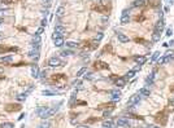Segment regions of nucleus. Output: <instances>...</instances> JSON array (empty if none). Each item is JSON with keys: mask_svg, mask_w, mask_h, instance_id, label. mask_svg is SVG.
<instances>
[{"mask_svg": "<svg viewBox=\"0 0 174 128\" xmlns=\"http://www.w3.org/2000/svg\"><path fill=\"white\" fill-rule=\"evenodd\" d=\"M48 113H49V109L46 108V106H40V108L36 109V115L39 117V118H42V119L49 118V117H48Z\"/></svg>", "mask_w": 174, "mask_h": 128, "instance_id": "nucleus-1", "label": "nucleus"}, {"mask_svg": "<svg viewBox=\"0 0 174 128\" xmlns=\"http://www.w3.org/2000/svg\"><path fill=\"white\" fill-rule=\"evenodd\" d=\"M48 65L51 67H59V66H64V62L59 57H52L48 60Z\"/></svg>", "mask_w": 174, "mask_h": 128, "instance_id": "nucleus-2", "label": "nucleus"}, {"mask_svg": "<svg viewBox=\"0 0 174 128\" xmlns=\"http://www.w3.org/2000/svg\"><path fill=\"white\" fill-rule=\"evenodd\" d=\"M140 95L138 93V95H132L131 97H130V100L127 101V106H134V105H137V103H139V101H140Z\"/></svg>", "mask_w": 174, "mask_h": 128, "instance_id": "nucleus-3", "label": "nucleus"}, {"mask_svg": "<svg viewBox=\"0 0 174 128\" xmlns=\"http://www.w3.org/2000/svg\"><path fill=\"white\" fill-rule=\"evenodd\" d=\"M12 61H13V56L12 54L0 57V65H9V63H12Z\"/></svg>", "mask_w": 174, "mask_h": 128, "instance_id": "nucleus-4", "label": "nucleus"}, {"mask_svg": "<svg viewBox=\"0 0 174 128\" xmlns=\"http://www.w3.org/2000/svg\"><path fill=\"white\" fill-rule=\"evenodd\" d=\"M130 22V16H129V10L125 9L122 12V16H121V24L122 25H127Z\"/></svg>", "mask_w": 174, "mask_h": 128, "instance_id": "nucleus-5", "label": "nucleus"}, {"mask_svg": "<svg viewBox=\"0 0 174 128\" xmlns=\"http://www.w3.org/2000/svg\"><path fill=\"white\" fill-rule=\"evenodd\" d=\"M39 75H40L39 66H38V65H33V66H31V76H33L34 79H38V78H39Z\"/></svg>", "mask_w": 174, "mask_h": 128, "instance_id": "nucleus-6", "label": "nucleus"}, {"mask_svg": "<svg viewBox=\"0 0 174 128\" xmlns=\"http://www.w3.org/2000/svg\"><path fill=\"white\" fill-rule=\"evenodd\" d=\"M29 57L31 58V60H38L39 58V49H35V48H33V49H30L29 51Z\"/></svg>", "mask_w": 174, "mask_h": 128, "instance_id": "nucleus-7", "label": "nucleus"}, {"mask_svg": "<svg viewBox=\"0 0 174 128\" xmlns=\"http://www.w3.org/2000/svg\"><path fill=\"white\" fill-rule=\"evenodd\" d=\"M120 98H121V92H120V91L114 89V91L110 92V100H112V101H118Z\"/></svg>", "mask_w": 174, "mask_h": 128, "instance_id": "nucleus-8", "label": "nucleus"}, {"mask_svg": "<svg viewBox=\"0 0 174 128\" xmlns=\"http://www.w3.org/2000/svg\"><path fill=\"white\" fill-rule=\"evenodd\" d=\"M116 124H117L118 127H129L130 125V123H129V120L126 118H118V120H117Z\"/></svg>", "mask_w": 174, "mask_h": 128, "instance_id": "nucleus-9", "label": "nucleus"}, {"mask_svg": "<svg viewBox=\"0 0 174 128\" xmlns=\"http://www.w3.org/2000/svg\"><path fill=\"white\" fill-rule=\"evenodd\" d=\"M103 128H116V124L112 119H107L103 122Z\"/></svg>", "mask_w": 174, "mask_h": 128, "instance_id": "nucleus-10", "label": "nucleus"}, {"mask_svg": "<svg viewBox=\"0 0 174 128\" xmlns=\"http://www.w3.org/2000/svg\"><path fill=\"white\" fill-rule=\"evenodd\" d=\"M117 39L121 41V43H127L130 39H129V36L127 35H125L124 32H117Z\"/></svg>", "mask_w": 174, "mask_h": 128, "instance_id": "nucleus-11", "label": "nucleus"}, {"mask_svg": "<svg viewBox=\"0 0 174 128\" xmlns=\"http://www.w3.org/2000/svg\"><path fill=\"white\" fill-rule=\"evenodd\" d=\"M134 60H135V62H137L139 66H140V65H144L146 61H147L144 56H137V57H134Z\"/></svg>", "mask_w": 174, "mask_h": 128, "instance_id": "nucleus-12", "label": "nucleus"}, {"mask_svg": "<svg viewBox=\"0 0 174 128\" xmlns=\"http://www.w3.org/2000/svg\"><path fill=\"white\" fill-rule=\"evenodd\" d=\"M53 43H55V47H57V48H60V47H63V45L65 44V41H64L63 38H57V39H55Z\"/></svg>", "mask_w": 174, "mask_h": 128, "instance_id": "nucleus-13", "label": "nucleus"}, {"mask_svg": "<svg viewBox=\"0 0 174 128\" xmlns=\"http://www.w3.org/2000/svg\"><path fill=\"white\" fill-rule=\"evenodd\" d=\"M139 95H140V96H144V97H148V96L151 95V91H149L147 87H143V88L139 89Z\"/></svg>", "mask_w": 174, "mask_h": 128, "instance_id": "nucleus-14", "label": "nucleus"}, {"mask_svg": "<svg viewBox=\"0 0 174 128\" xmlns=\"http://www.w3.org/2000/svg\"><path fill=\"white\" fill-rule=\"evenodd\" d=\"M164 27H165V22H164L162 19H160L159 22L156 24V27H155V30H156V31H160V32H161Z\"/></svg>", "mask_w": 174, "mask_h": 128, "instance_id": "nucleus-15", "label": "nucleus"}, {"mask_svg": "<svg viewBox=\"0 0 174 128\" xmlns=\"http://www.w3.org/2000/svg\"><path fill=\"white\" fill-rule=\"evenodd\" d=\"M31 43H33V45H39L40 44V36L39 35H34L33 39H31Z\"/></svg>", "mask_w": 174, "mask_h": 128, "instance_id": "nucleus-16", "label": "nucleus"}, {"mask_svg": "<svg viewBox=\"0 0 174 128\" xmlns=\"http://www.w3.org/2000/svg\"><path fill=\"white\" fill-rule=\"evenodd\" d=\"M125 84H126V80H125L124 78H118L117 80H116V85H117V87H120V88L125 87Z\"/></svg>", "mask_w": 174, "mask_h": 128, "instance_id": "nucleus-17", "label": "nucleus"}, {"mask_svg": "<svg viewBox=\"0 0 174 128\" xmlns=\"http://www.w3.org/2000/svg\"><path fill=\"white\" fill-rule=\"evenodd\" d=\"M135 74H137V71H135V70H130L129 73H126V75H125V80H127V79H132L134 76H135Z\"/></svg>", "mask_w": 174, "mask_h": 128, "instance_id": "nucleus-18", "label": "nucleus"}, {"mask_svg": "<svg viewBox=\"0 0 174 128\" xmlns=\"http://www.w3.org/2000/svg\"><path fill=\"white\" fill-rule=\"evenodd\" d=\"M170 60L168 58V56H164V57H161V58H159V61H157V63L159 65H165L166 62H169Z\"/></svg>", "mask_w": 174, "mask_h": 128, "instance_id": "nucleus-19", "label": "nucleus"}, {"mask_svg": "<svg viewBox=\"0 0 174 128\" xmlns=\"http://www.w3.org/2000/svg\"><path fill=\"white\" fill-rule=\"evenodd\" d=\"M152 40H153V41H159V40H160V31L155 30V32H153V35H152Z\"/></svg>", "mask_w": 174, "mask_h": 128, "instance_id": "nucleus-20", "label": "nucleus"}, {"mask_svg": "<svg viewBox=\"0 0 174 128\" xmlns=\"http://www.w3.org/2000/svg\"><path fill=\"white\" fill-rule=\"evenodd\" d=\"M65 44H66V48H75V47H78V43H75V41H66Z\"/></svg>", "mask_w": 174, "mask_h": 128, "instance_id": "nucleus-21", "label": "nucleus"}, {"mask_svg": "<svg viewBox=\"0 0 174 128\" xmlns=\"http://www.w3.org/2000/svg\"><path fill=\"white\" fill-rule=\"evenodd\" d=\"M153 78H155V73H151V74L147 76V79H146L147 84H152V83H153Z\"/></svg>", "mask_w": 174, "mask_h": 128, "instance_id": "nucleus-22", "label": "nucleus"}, {"mask_svg": "<svg viewBox=\"0 0 174 128\" xmlns=\"http://www.w3.org/2000/svg\"><path fill=\"white\" fill-rule=\"evenodd\" d=\"M0 128H14L13 123H9V122H5L3 124H0Z\"/></svg>", "mask_w": 174, "mask_h": 128, "instance_id": "nucleus-23", "label": "nucleus"}, {"mask_svg": "<svg viewBox=\"0 0 174 128\" xmlns=\"http://www.w3.org/2000/svg\"><path fill=\"white\" fill-rule=\"evenodd\" d=\"M64 12H65V8H64V7H59V8H57V10H56V16L61 17V16L64 14Z\"/></svg>", "mask_w": 174, "mask_h": 128, "instance_id": "nucleus-24", "label": "nucleus"}, {"mask_svg": "<svg viewBox=\"0 0 174 128\" xmlns=\"http://www.w3.org/2000/svg\"><path fill=\"white\" fill-rule=\"evenodd\" d=\"M55 32H59L60 35H63V34L65 32V30H64L63 26H56V27H55Z\"/></svg>", "mask_w": 174, "mask_h": 128, "instance_id": "nucleus-25", "label": "nucleus"}, {"mask_svg": "<svg viewBox=\"0 0 174 128\" xmlns=\"http://www.w3.org/2000/svg\"><path fill=\"white\" fill-rule=\"evenodd\" d=\"M26 98H27V93H20V95L17 96V100H18V101H25Z\"/></svg>", "mask_w": 174, "mask_h": 128, "instance_id": "nucleus-26", "label": "nucleus"}, {"mask_svg": "<svg viewBox=\"0 0 174 128\" xmlns=\"http://www.w3.org/2000/svg\"><path fill=\"white\" fill-rule=\"evenodd\" d=\"M71 54H73V51H70V49H64V51H61V56H64V57L71 56Z\"/></svg>", "mask_w": 174, "mask_h": 128, "instance_id": "nucleus-27", "label": "nucleus"}, {"mask_svg": "<svg viewBox=\"0 0 174 128\" xmlns=\"http://www.w3.org/2000/svg\"><path fill=\"white\" fill-rule=\"evenodd\" d=\"M86 73H87V69H86V67H82V69H81V70H79L78 73H77V78H79V76L85 75Z\"/></svg>", "mask_w": 174, "mask_h": 128, "instance_id": "nucleus-28", "label": "nucleus"}, {"mask_svg": "<svg viewBox=\"0 0 174 128\" xmlns=\"http://www.w3.org/2000/svg\"><path fill=\"white\" fill-rule=\"evenodd\" d=\"M36 128H49V122H42Z\"/></svg>", "mask_w": 174, "mask_h": 128, "instance_id": "nucleus-29", "label": "nucleus"}, {"mask_svg": "<svg viewBox=\"0 0 174 128\" xmlns=\"http://www.w3.org/2000/svg\"><path fill=\"white\" fill-rule=\"evenodd\" d=\"M146 3V0H135V2H134V7H139V5H143Z\"/></svg>", "mask_w": 174, "mask_h": 128, "instance_id": "nucleus-30", "label": "nucleus"}, {"mask_svg": "<svg viewBox=\"0 0 174 128\" xmlns=\"http://www.w3.org/2000/svg\"><path fill=\"white\" fill-rule=\"evenodd\" d=\"M43 96H55V92H52V91H43Z\"/></svg>", "mask_w": 174, "mask_h": 128, "instance_id": "nucleus-31", "label": "nucleus"}, {"mask_svg": "<svg viewBox=\"0 0 174 128\" xmlns=\"http://www.w3.org/2000/svg\"><path fill=\"white\" fill-rule=\"evenodd\" d=\"M43 31H44V27H43V26H40L39 29H38V30H36V32H35V35H39V36H40V34H42Z\"/></svg>", "mask_w": 174, "mask_h": 128, "instance_id": "nucleus-32", "label": "nucleus"}, {"mask_svg": "<svg viewBox=\"0 0 174 128\" xmlns=\"http://www.w3.org/2000/svg\"><path fill=\"white\" fill-rule=\"evenodd\" d=\"M159 56H160V52H155V53H153V56H152V60H151V61L157 60V58H159Z\"/></svg>", "mask_w": 174, "mask_h": 128, "instance_id": "nucleus-33", "label": "nucleus"}, {"mask_svg": "<svg viewBox=\"0 0 174 128\" xmlns=\"http://www.w3.org/2000/svg\"><path fill=\"white\" fill-rule=\"evenodd\" d=\"M101 39H103V34H101V32H99L98 35L95 36V40H98V41H99V40H101Z\"/></svg>", "mask_w": 174, "mask_h": 128, "instance_id": "nucleus-34", "label": "nucleus"}, {"mask_svg": "<svg viewBox=\"0 0 174 128\" xmlns=\"http://www.w3.org/2000/svg\"><path fill=\"white\" fill-rule=\"evenodd\" d=\"M52 38H53V40H55V39H57V38H61V35H60L59 32H55V31H53V35H52Z\"/></svg>", "mask_w": 174, "mask_h": 128, "instance_id": "nucleus-35", "label": "nucleus"}, {"mask_svg": "<svg viewBox=\"0 0 174 128\" xmlns=\"http://www.w3.org/2000/svg\"><path fill=\"white\" fill-rule=\"evenodd\" d=\"M14 2H16V0H3L4 4H13Z\"/></svg>", "mask_w": 174, "mask_h": 128, "instance_id": "nucleus-36", "label": "nucleus"}, {"mask_svg": "<svg viewBox=\"0 0 174 128\" xmlns=\"http://www.w3.org/2000/svg\"><path fill=\"white\" fill-rule=\"evenodd\" d=\"M85 78H86V79H91V78H92V74H91V73H88V74L86 73V75H85Z\"/></svg>", "mask_w": 174, "mask_h": 128, "instance_id": "nucleus-37", "label": "nucleus"}, {"mask_svg": "<svg viewBox=\"0 0 174 128\" xmlns=\"http://www.w3.org/2000/svg\"><path fill=\"white\" fill-rule=\"evenodd\" d=\"M40 25H42L43 27H44V26L47 25V19H46V18H43V19H42V24H40Z\"/></svg>", "mask_w": 174, "mask_h": 128, "instance_id": "nucleus-38", "label": "nucleus"}, {"mask_svg": "<svg viewBox=\"0 0 174 128\" xmlns=\"http://www.w3.org/2000/svg\"><path fill=\"white\" fill-rule=\"evenodd\" d=\"M173 34V31H171V29H168V31H166V36H170Z\"/></svg>", "mask_w": 174, "mask_h": 128, "instance_id": "nucleus-39", "label": "nucleus"}, {"mask_svg": "<svg viewBox=\"0 0 174 128\" xmlns=\"http://www.w3.org/2000/svg\"><path fill=\"white\" fill-rule=\"evenodd\" d=\"M101 4H103V5H107V4H109V0H101Z\"/></svg>", "mask_w": 174, "mask_h": 128, "instance_id": "nucleus-40", "label": "nucleus"}, {"mask_svg": "<svg viewBox=\"0 0 174 128\" xmlns=\"http://www.w3.org/2000/svg\"><path fill=\"white\" fill-rule=\"evenodd\" d=\"M46 75H47V73H46V71H43V73H40V75H39V78H44Z\"/></svg>", "mask_w": 174, "mask_h": 128, "instance_id": "nucleus-41", "label": "nucleus"}, {"mask_svg": "<svg viewBox=\"0 0 174 128\" xmlns=\"http://www.w3.org/2000/svg\"><path fill=\"white\" fill-rule=\"evenodd\" d=\"M168 45H174V40H171V41L169 43V44H168Z\"/></svg>", "mask_w": 174, "mask_h": 128, "instance_id": "nucleus-42", "label": "nucleus"}, {"mask_svg": "<svg viewBox=\"0 0 174 128\" xmlns=\"http://www.w3.org/2000/svg\"><path fill=\"white\" fill-rule=\"evenodd\" d=\"M2 74H4V70H3L2 67H0V75H2Z\"/></svg>", "mask_w": 174, "mask_h": 128, "instance_id": "nucleus-43", "label": "nucleus"}, {"mask_svg": "<svg viewBox=\"0 0 174 128\" xmlns=\"http://www.w3.org/2000/svg\"><path fill=\"white\" fill-rule=\"evenodd\" d=\"M79 128H90L88 125H82V127H79Z\"/></svg>", "mask_w": 174, "mask_h": 128, "instance_id": "nucleus-44", "label": "nucleus"}, {"mask_svg": "<svg viewBox=\"0 0 174 128\" xmlns=\"http://www.w3.org/2000/svg\"><path fill=\"white\" fill-rule=\"evenodd\" d=\"M3 24V19H0V25H2Z\"/></svg>", "mask_w": 174, "mask_h": 128, "instance_id": "nucleus-45", "label": "nucleus"}, {"mask_svg": "<svg viewBox=\"0 0 174 128\" xmlns=\"http://www.w3.org/2000/svg\"><path fill=\"white\" fill-rule=\"evenodd\" d=\"M155 128H157V127H155Z\"/></svg>", "mask_w": 174, "mask_h": 128, "instance_id": "nucleus-46", "label": "nucleus"}, {"mask_svg": "<svg viewBox=\"0 0 174 128\" xmlns=\"http://www.w3.org/2000/svg\"><path fill=\"white\" fill-rule=\"evenodd\" d=\"M0 26H2V25H0Z\"/></svg>", "mask_w": 174, "mask_h": 128, "instance_id": "nucleus-47", "label": "nucleus"}]
</instances>
